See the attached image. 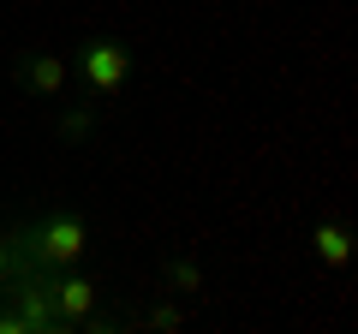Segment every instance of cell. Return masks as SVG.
I'll list each match as a JSON object with an SVG mask.
<instances>
[{
  "label": "cell",
  "mask_w": 358,
  "mask_h": 334,
  "mask_svg": "<svg viewBox=\"0 0 358 334\" xmlns=\"http://www.w3.org/2000/svg\"><path fill=\"white\" fill-rule=\"evenodd\" d=\"M0 281H6V233H0Z\"/></svg>",
  "instance_id": "11"
},
{
  "label": "cell",
  "mask_w": 358,
  "mask_h": 334,
  "mask_svg": "<svg viewBox=\"0 0 358 334\" xmlns=\"http://www.w3.org/2000/svg\"><path fill=\"white\" fill-rule=\"evenodd\" d=\"M162 286H167V293H203V269H197V263L192 257H167L162 263Z\"/></svg>",
  "instance_id": "7"
},
{
  "label": "cell",
  "mask_w": 358,
  "mask_h": 334,
  "mask_svg": "<svg viewBox=\"0 0 358 334\" xmlns=\"http://www.w3.org/2000/svg\"><path fill=\"white\" fill-rule=\"evenodd\" d=\"M0 334H30V328H24V317H18L13 305H0Z\"/></svg>",
  "instance_id": "10"
},
{
  "label": "cell",
  "mask_w": 358,
  "mask_h": 334,
  "mask_svg": "<svg viewBox=\"0 0 358 334\" xmlns=\"http://www.w3.org/2000/svg\"><path fill=\"white\" fill-rule=\"evenodd\" d=\"M96 281H84V275H72V269H48V305H54V317H60V334H72L78 322L96 310Z\"/></svg>",
  "instance_id": "4"
},
{
  "label": "cell",
  "mask_w": 358,
  "mask_h": 334,
  "mask_svg": "<svg viewBox=\"0 0 358 334\" xmlns=\"http://www.w3.org/2000/svg\"><path fill=\"white\" fill-rule=\"evenodd\" d=\"M66 60L60 54H48V48H24V54H13V84L24 96H42V102H48V96H60L66 90Z\"/></svg>",
  "instance_id": "5"
},
{
  "label": "cell",
  "mask_w": 358,
  "mask_h": 334,
  "mask_svg": "<svg viewBox=\"0 0 358 334\" xmlns=\"http://www.w3.org/2000/svg\"><path fill=\"white\" fill-rule=\"evenodd\" d=\"M143 322H150V328H179V305H155Z\"/></svg>",
  "instance_id": "9"
},
{
  "label": "cell",
  "mask_w": 358,
  "mask_h": 334,
  "mask_svg": "<svg viewBox=\"0 0 358 334\" xmlns=\"http://www.w3.org/2000/svg\"><path fill=\"white\" fill-rule=\"evenodd\" d=\"M90 251V221L66 203H48L36 221L13 227L6 239V275H24V269H78Z\"/></svg>",
  "instance_id": "1"
},
{
  "label": "cell",
  "mask_w": 358,
  "mask_h": 334,
  "mask_svg": "<svg viewBox=\"0 0 358 334\" xmlns=\"http://www.w3.org/2000/svg\"><path fill=\"white\" fill-rule=\"evenodd\" d=\"M6 305L24 317V328L30 334H60V317H54V305H48V269H24V275H6Z\"/></svg>",
  "instance_id": "3"
},
{
  "label": "cell",
  "mask_w": 358,
  "mask_h": 334,
  "mask_svg": "<svg viewBox=\"0 0 358 334\" xmlns=\"http://www.w3.org/2000/svg\"><path fill=\"white\" fill-rule=\"evenodd\" d=\"M66 72H72L96 102H114V96L126 90V78H131V48L114 42V36H96V42H84V48L72 54Z\"/></svg>",
  "instance_id": "2"
},
{
  "label": "cell",
  "mask_w": 358,
  "mask_h": 334,
  "mask_svg": "<svg viewBox=\"0 0 358 334\" xmlns=\"http://www.w3.org/2000/svg\"><path fill=\"white\" fill-rule=\"evenodd\" d=\"M310 251H317L322 269H346V263H352V227H346L341 215L317 221V233H310Z\"/></svg>",
  "instance_id": "6"
},
{
  "label": "cell",
  "mask_w": 358,
  "mask_h": 334,
  "mask_svg": "<svg viewBox=\"0 0 358 334\" xmlns=\"http://www.w3.org/2000/svg\"><path fill=\"white\" fill-rule=\"evenodd\" d=\"M90 131H96V108H60L54 114V138L60 143H84Z\"/></svg>",
  "instance_id": "8"
}]
</instances>
